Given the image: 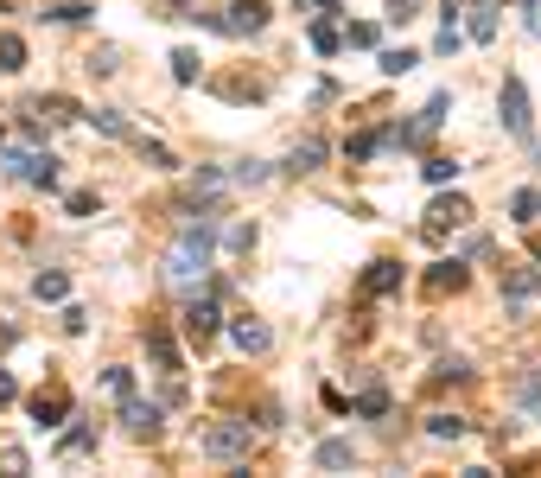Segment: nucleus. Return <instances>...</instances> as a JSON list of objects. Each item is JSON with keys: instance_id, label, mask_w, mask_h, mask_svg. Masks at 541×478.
<instances>
[{"instance_id": "nucleus-1", "label": "nucleus", "mask_w": 541, "mask_h": 478, "mask_svg": "<svg viewBox=\"0 0 541 478\" xmlns=\"http://www.w3.org/2000/svg\"><path fill=\"white\" fill-rule=\"evenodd\" d=\"M211 262H217V249H211V217H191V224H179V236L166 243L160 255V281L172 287V294H198L204 281H211Z\"/></svg>"}, {"instance_id": "nucleus-7", "label": "nucleus", "mask_w": 541, "mask_h": 478, "mask_svg": "<svg viewBox=\"0 0 541 478\" xmlns=\"http://www.w3.org/2000/svg\"><path fill=\"white\" fill-rule=\"evenodd\" d=\"M121 428H128L134 440H153L160 434V408L141 402V396H121Z\"/></svg>"}, {"instance_id": "nucleus-13", "label": "nucleus", "mask_w": 541, "mask_h": 478, "mask_svg": "<svg viewBox=\"0 0 541 478\" xmlns=\"http://www.w3.org/2000/svg\"><path fill=\"white\" fill-rule=\"evenodd\" d=\"M319 160H325V141H312V134H306V141L287 153V173H319Z\"/></svg>"}, {"instance_id": "nucleus-5", "label": "nucleus", "mask_w": 541, "mask_h": 478, "mask_svg": "<svg viewBox=\"0 0 541 478\" xmlns=\"http://www.w3.org/2000/svg\"><path fill=\"white\" fill-rule=\"evenodd\" d=\"M217 326H223L217 300L198 287V294H191V306H185V338H191V345H204V338H217Z\"/></svg>"}, {"instance_id": "nucleus-32", "label": "nucleus", "mask_w": 541, "mask_h": 478, "mask_svg": "<svg viewBox=\"0 0 541 478\" xmlns=\"http://www.w3.org/2000/svg\"><path fill=\"white\" fill-rule=\"evenodd\" d=\"M236 179H242V185H261V179H268V166L249 160V166H236Z\"/></svg>"}, {"instance_id": "nucleus-14", "label": "nucleus", "mask_w": 541, "mask_h": 478, "mask_svg": "<svg viewBox=\"0 0 541 478\" xmlns=\"http://www.w3.org/2000/svg\"><path fill=\"white\" fill-rule=\"evenodd\" d=\"M312 459H319L325 472H344V466H357V447H351V440H325V447L312 453Z\"/></svg>"}, {"instance_id": "nucleus-22", "label": "nucleus", "mask_w": 541, "mask_h": 478, "mask_svg": "<svg viewBox=\"0 0 541 478\" xmlns=\"http://www.w3.org/2000/svg\"><path fill=\"white\" fill-rule=\"evenodd\" d=\"M427 434H433V440H459V434H465V421H459V415H433V421H427Z\"/></svg>"}, {"instance_id": "nucleus-34", "label": "nucleus", "mask_w": 541, "mask_h": 478, "mask_svg": "<svg viewBox=\"0 0 541 478\" xmlns=\"http://www.w3.org/2000/svg\"><path fill=\"white\" fill-rule=\"evenodd\" d=\"M13 396H20V389H13V377H7V370H0V402H13Z\"/></svg>"}, {"instance_id": "nucleus-18", "label": "nucleus", "mask_w": 541, "mask_h": 478, "mask_svg": "<svg viewBox=\"0 0 541 478\" xmlns=\"http://www.w3.org/2000/svg\"><path fill=\"white\" fill-rule=\"evenodd\" d=\"M90 122H96L102 134H109V141H134V128H128V115H121V109H96Z\"/></svg>"}, {"instance_id": "nucleus-27", "label": "nucleus", "mask_w": 541, "mask_h": 478, "mask_svg": "<svg viewBox=\"0 0 541 478\" xmlns=\"http://www.w3.org/2000/svg\"><path fill=\"white\" fill-rule=\"evenodd\" d=\"M382 141H389V134H363V141H351V160H370V153H382Z\"/></svg>"}, {"instance_id": "nucleus-30", "label": "nucleus", "mask_w": 541, "mask_h": 478, "mask_svg": "<svg viewBox=\"0 0 541 478\" xmlns=\"http://www.w3.org/2000/svg\"><path fill=\"white\" fill-rule=\"evenodd\" d=\"M39 109H51V122H77V109L64 96H51V102H39Z\"/></svg>"}, {"instance_id": "nucleus-15", "label": "nucleus", "mask_w": 541, "mask_h": 478, "mask_svg": "<svg viewBox=\"0 0 541 478\" xmlns=\"http://www.w3.org/2000/svg\"><path fill=\"white\" fill-rule=\"evenodd\" d=\"M471 39H478V45H491L497 39V7H491V0H478V7H471Z\"/></svg>"}, {"instance_id": "nucleus-35", "label": "nucleus", "mask_w": 541, "mask_h": 478, "mask_svg": "<svg viewBox=\"0 0 541 478\" xmlns=\"http://www.w3.org/2000/svg\"><path fill=\"white\" fill-rule=\"evenodd\" d=\"M529 415L541 421V383H529Z\"/></svg>"}, {"instance_id": "nucleus-10", "label": "nucleus", "mask_w": 541, "mask_h": 478, "mask_svg": "<svg viewBox=\"0 0 541 478\" xmlns=\"http://www.w3.org/2000/svg\"><path fill=\"white\" fill-rule=\"evenodd\" d=\"M230 345H236L242 357H261V351L274 345V332L261 326V319H236V326H230Z\"/></svg>"}, {"instance_id": "nucleus-2", "label": "nucleus", "mask_w": 541, "mask_h": 478, "mask_svg": "<svg viewBox=\"0 0 541 478\" xmlns=\"http://www.w3.org/2000/svg\"><path fill=\"white\" fill-rule=\"evenodd\" d=\"M198 453L204 459H217V466H236V459H249L255 453V428L249 421H211V428H204V440H198Z\"/></svg>"}, {"instance_id": "nucleus-12", "label": "nucleus", "mask_w": 541, "mask_h": 478, "mask_svg": "<svg viewBox=\"0 0 541 478\" xmlns=\"http://www.w3.org/2000/svg\"><path fill=\"white\" fill-rule=\"evenodd\" d=\"M465 281H471V275H465V262H440V268L427 275V294H459Z\"/></svg>"}, {"instance_id": "nucleus-31", "label": "nucleus", "mask_w": 541, "mask_h": 478, "mask_svg": "<svg viewBox=\"0 0 541 478\" xmlns=\"http://www.w3.org/2000/svg\"><path fill=\"white\" fill-rule=\"evenodd\" d=\"M83 13H90L83 0H64V7H51V20H64V26H71V20H83Z\"/></svg>"}, {"instance_id": "nucleus-9", "label": "nucleus", "mask_w": 541, "mask_h": 478, "mask_svg": "<svg viewBox=\"0 0 541 478\" xmlns=\"http://www.w3.org/2000/svg\"><path fill=\"white\" fill-rule=\"evenodd\" d=\"M64 415H71V389H39V396H32V421H39V428H58Z\"/></svg>"}, {"instance_id": "nucleus-19", "label": "nucleus", "mask_w": 541, "mask_h": 478, "mask_svg": "<svg viewBox=\"0 0 541 478\" xmlns=\"http://www.w3.org/2000/svg\"><path fill=\"white\" fill-rule=\"evenodd\" d=\"M0 71H26V39L20 32H0Z\"/></svg>"}, {"instance_id": "nucleus-11", "label": "nucleus", "mask_w": 541, "mask_h": 478, "mask_svg": "<svg viewBox=\"0 0 541 478\" xmlns=\"http://www.w3.org/2000/svg\"><path fill=\"white\" fill-rule=\"evenodd\" d=\"M465 217H471V204H465V198H440V204L427 211V236H446V230H459Z\"/></svg>"}, {"instance_id": "nucleus-24", "label": "nucleus", "mask_w": 541, "mask_h": 478, "mask_svg": "<svg viewBox=\"0 0 541 478\" xmlns=\"http://www.w3.org/2000/svg\"><path fill=\"white\" fill-rule=\"evenodd\" d=\"M172 77H179V83H198V51H172Z\"/></svg>"}, {"instance_id": "nucleus-29", "label": "nucleus", "mask_w": 541, "mask_h": 478, "mask_svg": "<svg viewBox=\"0 0 541 478\" xmlns=\"http://www.w3.org/2000/svg\"><path fill=\"white\" fill-rule=\"evenodd\" d=\"M452 173H459V160H427V179H433V185H446Z\"/></svg>"}, {"instance_id": "nucleus-26", "label": "nucleus", "mask_w": 541, "mask_h": 478, "mask_svg": "<svg viewBox=\"0 0 541 478\" xmlns=\"http://www.w3.org/2000/svg\"><path fill=\"white\" fill-rule=\"evenodd\" d=\"M433 51H440V58H452V51H459V26H452V13H446V26H440V39H433Z\"/></svg>"}, {"instance_id": "nucleus-6", "label": "nucleus", "mask_w": 541, "mask_h": 478, "mask_svg": "<svg viewBox=\"0 0 541 478\" xmlns=\"http://www.w3.org/2000/svg\"><path fill=\"white\" fill-rule=\"evenodd\" d=\"M261 26H268V7H261V0H236V7H223V20H217V32H230V39H249Z\"/></svg>"}, {"instance_id": "nucleus-33", "label": "nucleus", "mask_w": 541, "mask_h": 478, "mask_svg": "<svg viewBox=\"0 0 541 478\" xmlns=\"http://www.w3.org/2000/svg\"><path fill=\"white\" fill-rule=\"evenodd\" d=\"M134 147H141V153H147V160H153V166H172V153H166L160 141H134Z\"/></svg>"}, {"instance_id": "nucleus-20", "label": "nucleus", "mask_w": 541, "mask_h": 478, "mask_svg": "<svg viewBox=\"0 0 541 478\" xmlns=\"http://www.w3.org/2000/svg\"><path fill=\"white\" fill-rule=\"evenodd\" d=\"M395 281H401V268H395V262H376L370 275H363V294H389Z\"/></svg>"}, {"instance_id": "nucleus-36", "label": "nucleus", "mask_w": 541, "mask_h": 478, "mask_svg": "<svg viewBox=\"0 0 541 478\" xmlns=\"http://www.w3.org/2000/svg\"><path fill=\"white\" fill-rule=\"evenodd\" d=\"M535 262H541V236H535Z\"/></svg>"}, {"instance_id": "nucleus-28", "label": "nucleus", "mask_w": 541, "mask_h": 478, "mask_svg": "<svg viewBox=\"0 0 541 478\" xmlns=\"http://www.w3.org/2000/svg\"><path fill=\"white\" fill-rule=\"evenodd\" d=\"M344 39H338V26H312V51H338Z\"/></svg>"}, {"instance_id": "nucleus-25", "label": "nucleus", "mask_w": 541, "mask_h": 478, "mask_svg": "<svg viewBox=\"0 0 541 478\" xmlns=\"http://www.w3.org/2000/svg\"><path fill=\"white\" fill-rule=\"evenodd\" d=\"M414 64H421V58H414V51H382V71H389V77H401V71H414Z\"/></svg>"}, {"instance_id": "nucleus-21", "label": "nucleus", "mask_w": 541, "mask_h": 478, "mask_svg": "<svg viewBox=\"0 0 541 478\" xmlns=\"http://www.w3.org/2000/svg\"><path fill=\"white\" fill-rule=\"evenodd\" d=\"M32 294H39V300H64V294H71V281H64L58 268H45V275L32 281Z\"/></svg>"}, {"instance_id": "nucleus-8", "label": "nucleus", "mask_w": 541, "mask_h": 478, "mask_svg": "<svg viewBox=\"0 0 541 478\" xmlns=\"http://www.w3.org/2000/svg\"><path fill=\"white\" fill-rule=\"evenodd\" d=\"M446 109H452V96L440 90V96H433V102H427V109H421V122H414V128H401V147H421V141H427V134H433V128H440V122H446Z\"/></svg>"}, {"instance_id": "nucleus-17", "label": "nucleus", "mask_w": 541, "mask_h": 478, "mask_svg": "<svg viewBox=\"0 0 541 478\" xmlns=\"http://www.w3.org/2000/svg\"><path fill=\"white\" fill-rule=\"evenodd\" d=\"M147 351H153V364H160V370H179V351H172L166 326H147Z\"/></svg>"}, {"instance_id": "nucleus-16", "label": "nucleus", "mask_w": 541, "mask_h": 478, "mask_svg": "<svg viewBox=\"0 0 541 478\" xmlns=\"http://www.w3.org/2000/svg\"><path fill=\"white\" fill-rule=\"evenodd\" d=\"M503 294H510V306H529L541 294V275H529V268H516L510 281H503Z\"/></svg>"}, {"instance_id": "nucleus-3", "label": "nucleus", "mask_w": 541, "mask_h": 478, "mask_svg": "<svg viewBox=\"0 0 541 478\" xmlns=\"http://www.w3.org/2000/svg\"><path fill=\"white\" fill-rule=\"evenodd\" d=\"M0 166H7L13 179H26V185H51V179H58V160L39 153V147H7V141H0Z\"/></svg>"}, {"instance_id": "nucleus-4", "label": "nucleus", "mask_w": 541, "mask_h": 478, "mask_svg": "<svg viewBox=\"0 0 541 478\" xmlns=\"http://www.w3.org/2000/svg\"><path fill=\"white\" fill-rule=\"evenodd\" d=\"M497 115H503V128H510L516 141H529V134H535V109H529V83H522V77H503Z\"/></svg>"}, {"instance_id": "nucleus-23", "label": "nucleus", "mask_w": 541, "mask_h": 478, "mask_svg": "<svg viewBox=\"0 0 541 478\" xmlns=\"http://www.w3.org/2000/svg\"><path fill=\"white\" fill-rule=\"evenodd\" d=\"M510 211H516V224H535V217H541V192H516Z\"/></svg>"}]
</instances>
